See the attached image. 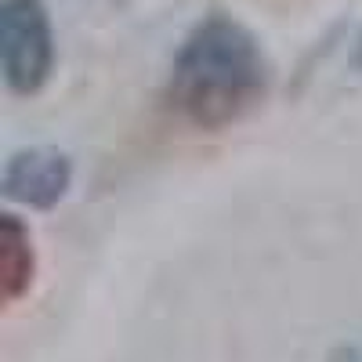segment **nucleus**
<instances>
[{
  "instance_id": "f257e3e1",
  "label": "nucleus",
  "mask_w": 362,
  "mask_h": 362,
  "mask_svg": "<svg viewBox=\"0 0 362 362\" xmlns=\"http://www.w3.org/2000/svg\"><path fill=\"white\" fill-rule=\"evenodd\" d=\"M268 58L243 22L206 15L181 44L170 73V102L196 127L218 131L247 116L268 95Z\"/></svg>"
},
{
  "instance_id": "f03ea898",
  "label": "nucleus",
  "mask_w": 362,
  "mask_h": 362,
  "mask_svg": "<svg viewBox=\"0 0 362 362\" xmlns=\"http://www.w3.org/2000/svg\"><path fill=\"white\" fill-rule=\"evenodd\" d=\"M0 66L15 95H37L54 69V33L40 0L0 4Z\"/></svg>"
},
{
  "instance_id": "7ed1b4c3",
  "label": "nucleus",
  "mask_w": 362,
  "mask_h": 362,
  "mask_svg": "<svg viewBox=\"0 0 362 362\" xmlns=\"http://www.w3.org/2000/svg\"><path fill=\"white\" fill-rule=\"evenodd\" d=\"M73 185V163L62 148H22L4 163V177L0 189L8 199L37 206V210H51Z\"/></svg>"
},
{
  "instance_id": "20e7f679",
  "label": "nucleus",
  "mask_w": 362,
  "mask_h": 362,
  "mask_svg": "<svg viewBox=\"0 0 362 362\" xmlns=\"http://www.w3.org/2000/svg\"><path fill=\"white\" fill-rule=\"evenodd\" d=\"M33 283V247L29 232L15 214L0 218V293L4 300H18Z\"/></svg>"
}]
</instances>
